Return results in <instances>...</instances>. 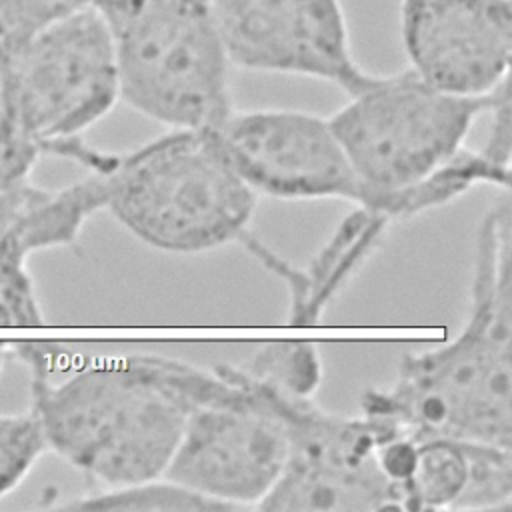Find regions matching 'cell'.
<instances>
[{"mask_svg":"<svg viewBox=\"0 0 512 512\" xmlns=\"http://www.w3.org/2000/svg\"><path fill=\"white\" fill-rule=\"evenodd\" d=\"M512 202L502 190L480 220L470 310L444 346L404 356L386 388L360 398V414L414 438L450 436L512 446Z\"/></svg>","mask_w":512,"mask_h":512,"instance_id":"6da1fadb","label":"cell"},{"mask_svg":"<svg viewBox=\"0 0 512 512\" xmlns=\"http://www.w3.org/2000/svg\"><path fill=\"white\" fill-rule=\"evenodd\" d=\"M30 394L48 452L100 486L162 476L192 410L182 360L154 354L58 378L30 372Z\"/></svg>","mask_w":512,"mask_h":512,"instance_id":"7a4b0ae2","label":"cell"},{"mask_svg":"<svg viewBox=\"0 0 512 512\" xmlns=\"http://www.w3.org/2000/svg\"><path fill=\"white\" fill-rule=\"evenodd\" d=\"M106 184V208L140 242L200 254L242 242L254 194L228 162L216 130H170L130 152H98L92 170Z\"/></svg>","mask_w":512,"mask_h":512,"instance_id":"3957f363","label":"cell"},{"mask_svg":"<svg viewBox=\"0 0 512 512\" xmlns=\"http://www.w3.org/2000/svg\"><path fill=\"white\" fill-rule=\"evenodd\" d=\"M120 100L170 130H214L232 112L230 60L210 0H94Z\"/></svg>","mask_w":512,"mask_h":512,"instance_id":"277c9868","label":"cell"},{"mask_svg":"<svg viewBox=\"0 0 512 512\" xmlns=\"http://www.w3.org/2000/svg\"><path fill=\"white\" fill-rule=\"evenodd\" d=\"M192 410L164 472L226 510L258 508L288 456V436L260 384L240 364H190Z\"/></svg>","mask_w":512,"mask_h":512,"instance_id":"5b68a950","label":"cell"},{"mask_svg":"<svg viewBox=\"0 0 512 512\" xmlns=\"http://www.w3.org/2000/svg\"><path fill=\"white\" fill-rule=\"evenodd\" d=\"M494 92L458 96L406 68L352 94L328 120L360 184L356 206L418 182L458 154Z\"/></svg>","mask_w":512,"mask_h":512,"instance_id":"8992f818","label":"cell"},{"mask_svg":"<svg viewBox=\"0 0 512 512\" xmlns=\"http://www.w3.org/2000/svg\"><path fill=\"white\" fill-rule=\"evenodd\" d=\"M4 88L18 128L40 154L80 140L120 100L110 32L94 4L58 16L14 46Z\"/></svg>","mask_w":512,"mask_h":512,"instance_id":"52a82bcc","label":"cell"},{"mask_svg":"<svg viewBox=\"0 0 512 512\" xmlns=\"http://www.w3.org/2000/svg\"><path fill=\"white\" fill-rule=\"evenodd\" d=\"M256 380L288 436L282 474L258 504L260 510H398L396 494L376 458L378 442L396 430L392 424L364 414H332L320 408L314 396Z\"/></svg>","mask_w":512,"mask_h":512,"instance_id":"ba28073f","label":"cell"},{"mask_svg":"<svg viewBox=\"0 0 512 512\" xmlns=\"http://www.w3.org/2000/svg\"><path fill=\"white\" fill-rule=\"evenodd\" d=\"M232 66L306 76L348 96L374 74L354 58L342 0H210Z\"/></svg>","mask_w":512,"mask_h":512,"instance_id":"9c48e42d","label":"cell"},{"mask_svg":"<svg viewBox=\"0 0 512 512\" xmlns=\"http://www.w3.org/2000/svg\"><path fill=\"white\" fill-rule=\"evenodd\" d=\"M214 130L228 162L254 194L360 200L358 178L328 118L302 110H244Z\"/></svg>","mask_w":512,"mask_h":512,"instance_id":"30bf717a","label":"cell"},{"mask_svg":"<svg viewBox=\"0 0 512 512\" xmlns=\"http://www.w3.org/2000/svg\"><path fill=\"white\" fill-rule=\"evenodd\" d=\"M406 58L432 86L480 98L508 82L510 0H400Z\"/></svg>","mask_w":512,"mask_h":512,"instance_id":"8fae6325","label":"cell"},{"mask_svg":"<svg viewBox=\"0 0 512 512\" xmlns=\"http://www.w3.org/2000/svg\"><path fill=\"white\" fill-rule=\"evenodd\" d=\"M512 502V446L450 436L416 438L402 510H500Z\"/></svg>","mask_w":512,"mask_h":512,"instance_id":"7c38bea8","label":"cell"},{"mask_svg":"<svg viewBox=\"0 0 512 512\" xmlns=\"http://www.w3.org/2000/svg\"><path fill=\"white\" fill-rule=\"evenodd\" d=\"M390 220L374 210L358 206L320 246L304 268L292 266L248 232L242 246L276 278L290 294V322L314 324L330 302L348 286L354 274L368 262L384 240Z\"/></svg>","mask_w":512,"mask_h":512,"instance_id":"4fadbf2b","label":"cell"},{"mask_svg":"<svg viewBox=\"0 0 512 512\" xmlns=\"http://www.w3.org/2000/svg\"><path fill=\"white\" fill-rule=\"evenodd\" d=\"M510 174V166L490 160L480 150L462 148L428 176L406 188L378 194L364 204V208L374 210L394 222L398 218H410L444 206L480 184L510 190Z\"/></svg>","mask_w":512,"mask_h":512,"instance_id":"5bb4252c","label":"cell"},{"mask_svg":"<svg viewBox=\"0 0 512 512\" xmlns=\"http://www.w3.org/2000/svg\"><path fill=\"white\" fill-rule=\"evenodd\" d=\"M76 510H138V512H202L226 510L212 498H206L188 486L170 478L156 476L122 486H100L62 504Z\"/></svg>","mask_w":512,"mask_h":512,"instance_id":"9a60e30c","label":"cell"},{"mask_svg":"<svg viewBox=\"0 0 512 512\" xmlns=\"http://www.w3.org/2000/svg\"><path fill=\"white\" fill-rule=\"evenodd\" d=\"M240 366L256 378L300 396H314L322 382V362L310 342H270Z\"/></svg>","mask_w":512,"mask_h":512,"instance_id":"2e32d148","label":"cell"},{"mask_svg":"<svg viewBox=\"0 0 512 512\" xmlns=\"http://www.w3.org/2000/svg\"><path fill=\"white\" fill-rule=\"evenodd\" d=\"M48 452L32 410L0 414V498L14 492Z\"/></svg>","mask_w":512,"mask_h":512,"instance_id":"e0dca14e","label":"cell"},{"mask_svg":"<svg viewBox=\"0 0 512 512\" xmlns=\"http://www.w3.org/2000/svg\"><path fill=\"white\" fill-rule=\"evenodd\" d=\"M40 300L28 272V258L0 244V326H38Z\"/></svg>","mask_w":512,"mask_h":512,"instance_id":"ac0fdd59","label":"cell"},{"mask_svg":"<svg viewBox=\"0 0 512 512\" xmlns=\"http://www.w3.org/2000/svg\"><path fill=\"white\" fill-rule=\"evenodd\" d=\"M488 114V134L484 146L480 148L490 160L510 166L512 156V134H510V90L508 82H504L486 108Z\"/></svg>","mask_w":512,"mask_h":512,"instance_id":"d6986e66","label":"cell"},{"mask_svg":"<svg viewBox=\"0 0 512 512\" xmlns=\"http://www.w3.org/2000/svg\"><path fill=\"white\" fill-rule=\"evenodd\" d=\"M8 354H10L8 342L0 340V370H2V366H4V362H6V358H8Z\"/></svg>","mask_w":512,"mask_h":512,"instance_id":"ffe728a7","label":"cell"}]
</instances>
